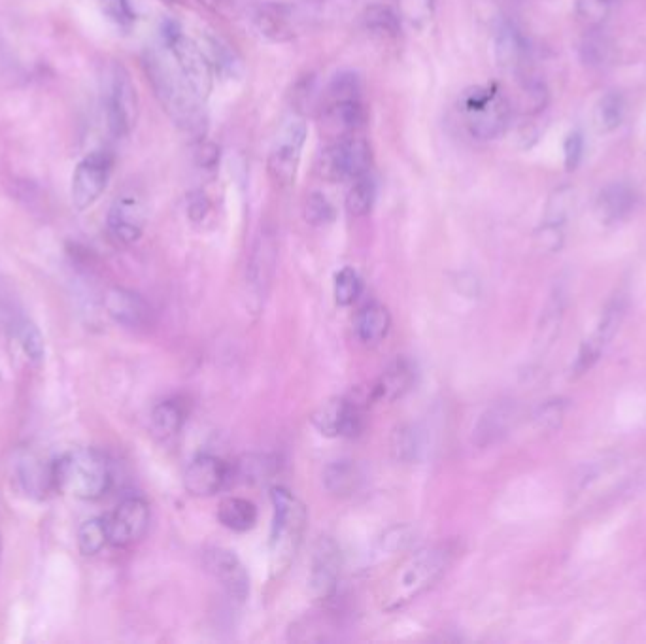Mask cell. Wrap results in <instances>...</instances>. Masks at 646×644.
<instances>
[{
	"instance_id": "f1b7e54d",
	"label": "cell",
	"mask_w": 646,
	"mask_h": 644,
	"mask_svg": "<svg viewBox=\"0 0 646 644\" xmlns=\"http://www.w3.org/2000/svg\"><path fill=\"white\" fill-rule=\"evenodd\" d=\"M624 99L620 93H607L603 95L595 106V125L601 133H612L622 125L624 119Z\"/></svg>"
},
{
	"instance_id": "4dcf8cb0",
	"label": "cell",
	"mask_w": 646,
	"mask_h": 644,
	"mask_svg": "<svg viewBox=\"0 0 646 644\" xmlns=\"http://www.w3.org/2000/svg\"><path fill=\"white\" fill-rule=\"evenodd\" d=\"M363 25L369 33L393 38L401 31V17L399 14H393L388 6L373 4L363 14Z\"/></svg>"
},
{
	"instance_id": "b9f144b4",
	"label": "cell",
	"mask_w": 646,
	"mask_h": 644,
	"mask_svg": "<svg viewBox=\"0 0 646 644\" xmlns=\"http://www.w3.org/2000/svg\"><path fill=\"white\" fill-rule=\"evenodd\" d=\"M614 0H577V16L588 27H599L611 12Z\"/></svg>"
},
{
	"instance_id": "1f68e13d",
	"label": "cell",
	"mask_w": 646,
	"mask_h": 644,
	"mask_svg": "<svg viewBox=\"0 0 646 644\" xmlns=\"http://www.w3.org/2000/svg\"><path fill=\"white\" fill-rule=\"evenodd\" d=\"M274 259H276V242L269 233L261 235L255 244L254 257H252V267L250 274L254 278L255 284H267L271 278L272 269H274Z\"/></svg>"
},
{
	"instance_id": "9a60e30c",
	"label": "cell",
	"mask_w": 646,
	"mask_h": 644,
	"mask_svg": "<svg viewBox=\"0 0 646 644\" xmlns=\"http://www.w3.org/2000/svg\"><path fill=\"white\" fill-rule=\"evenodd\" d=\"M206 571L220 582L221 588L235 601H244L250 594V577L237 556L223 548L204 552Z\"/></svg>"
},
{
	"instance_id": "7402d4cb",
	"label": "cell",
	"mask_w": 646,
	"mask_h": 644,
	"mask_svg": "<svg viewBox=\"0 0 646 644\" xmlns=\"http://www.w3.org/2000/svg\"><path fill=\"white\" fill-rule=\"evenodd\" d=\"M416 380V369L407 357H399L390 367L380 374L371 390L373 401H395L403 397Z\"/></svg>"
},
{
	"instance_id": "c3c4849f",
	"label": "cell",
	"mask_w": 646,
	"mask_h": 644,
	"mask_svg": "<svg viewBox=\"0 0 646 644\" xmlns=\"http://www.w3.org/2000/svg\"><path fill=\"white\" fill-rule=\"evenodd\" d=\"M295 104L299 108H312L314 106V80L308 78V80H303L299 87H297V93H295Z\"/></svg>"
},
{
	"instance_id": "44dd1931",
	"label": "cell",
	"mask_w": 646,
	"mask_h": 644,
	"mask_svg": "<svg viewBox=\"0 0 646 644\" xmlns=\"http://www.w3.org/2000/svg\"><path fill=\"white\" fill-rule=\"evenodd\" d=\"M104 308L116 322L125 327H142L150 322L152 308L135 291L110 289L104 297Z\"/></svg>"
},
{
	"instance_id": "ffe728a7",
	"label": "cell",
	"mask_w": 646,
	"mask_h": 644,
	"mask_svg": "<svg viewBox=\"0 0 646 644\" xmlns=\"http://www.w3.org/2000/svg\"><path fill=\"white\" fill-rule=\"evenodd\" d=\"M255 27L272 42H288L295 38L301 21L295 6L271 2L255 12Z\"/></svg>"
},
{
	"instance_id": "484cf974",
	"label": "cell",
	"mask_w": 646,
	"mask_h": 644,
	"mask_svg": "<svg viewBox=\"0 0 646 644\" xmlns=\"http://www.w3.org/2000/svg\"><path fill=\"white\" fill-rule=\"evenodd\" d=\"M218 518H220L221 526L227 527L231 531H237V533H244L255 526L257 509H255L254 503L248 499L229 497L221 503Z\"/></svg>"
},
{
	"instance_id": "7c38bea8",
	"label": "cell",
	"mask_w": 646,
	"mask_h": 644,
	"mask_svg": "<svg viewBox=\"0 0 646 644\" xmlns=\"http://www.w3.org/2000/svg\"><path fill=\"white\" fill-rule=\"evenodd\" d=\"M108 543L118 548H127L138 543L150 526V507L142 497H127L114 512L104 518Z\"/></svg>"
},
{
	"instance_id": "ee69618b",
	"label": "cell",
	"mask_w": 646,
	"mask_h": 644,
	"mask_svg": "<svg viewBox=\"0 0 646 644\" xmlns=\"http://www.w3.org/2000/svg\"><path fill=\"white\" fill-rule=\"evenodd\" d=\"M565 407H567V405H565V401H561V399L548 401V403H544L543 407L537 410V414H535V422L539 424L541 429L554 431V429H558L561 422H563Z\"/></svg>"
},
{
	"instance_id": "5b68a950",
	"label": "cell",
	"mask_w": 646,
	"mask_h": 644,
	"mask_svg": "<svg viewBox=\"0 0 646 644\" xmlns=\"http://www.w3.org/2000/svg\"><path fill=\"white\" fill-rule=\"evenodd\" d=\"M463 125L476 140H493L505 133L510 121L507 97L495 87H475L467 91L459 104Z\"/></svg>"
},
{
	"instance_id": "bcb514c9",
	"label": "cell",
	"mask_w": 646,
	"mask_h": 644,
	"mask_svg": "<svg viewBox=\"0 0 646 644\" xmlns=\"http://www.w3.org/2000/svg\"><path fill=\"white\" fill-rule=\"evenodd\" d=\"M393 452L397 454L399 459H412L414 452H416V439L412 435V431H408L405 427H401L395 435H393Z\"/></svg>"
},
{
	"instance_id": "f35d334b",
	"label": "cell",
	"mask_w": 646,
	"mask_h": 644,
	"mask_svg": "<svg viewBox=\"0 0 646 644\" xmlns=\"http://www.w3.org/2000/svg\"><path fill=\"white\" fill-rule=\"evenodd\" d=\"M361 293V278L354 269H342L335 276V301L337 305H352Z\"/></svg>"
},
{
	"instance_id": "6da1fadb",
	"label": "cell",
	"mask_w": 646,
	"mask_h": 644,
	"mask_svg": "<svg viewBox=\"0 0 646 644\" xmlns=\"http://www.w3.org/2000/svg\"><path fill=\"white\" fill-rule=\"evenodd\" d=\"M169 50V48H167ZM146 72L155 97L163 104L170 119L191 133L204 127L203 99L193 91L176 65L170 51H152L146 57Z\"/></svg>"
},
{
	"instance_id": "816d5d0a",
	"label": "cell",
	"mask_w": 646,
	"mask_h": 644,
	"mask_svg": "<svg viewBox=\"0 0 646 644\" xmlns=\"http://www.w3.org/2000/svg\"><path fill=\"white\" fill-rule=\"evenodd\" d=\"M165 2H169V4H184L186 0H165Z\"/></svg>"
},
{
	"instance_id": "f907efd6",
	"label": "cell",
	"mask_w": 646,
	"mask_h": 644,
	"mask_svg": "<svg viewBox=\"0 0 646 644\" xmlns=\"http://www.w3.org/2000/svg\"><path fill=\"white\" fill-rule=\"evenodd\" d=\"M199 4H203L204 8L212 12H223L229 6V0H199Z\"/></svg>"
},
{
	"instance_id": "30bf717a",
	"label": "cell",
	"mask_w": 646,
	"mask_h": 644,
	"mask_svg": "<svg viewBox=\"0 0 646 644\" xmlns=\"http://www.w3.org/2000/svg\"><path fill=\"white\" fill-rule=\"evenodd\" d=\"M114 159L108 152H91L78 163L72 174V204L78 210H87L101 199L112 176Z\"/></svg>"
},
{
	"instance_id": "d590c367",
	"label": "cell",
	"mask_w": 646,
	"mask_h": 644,
	"mask_svg": "<svg viewBox=\"0 0 646 644\" xmlns=\"http://www.w3.org/2000/svg\"><path fill=\"white\" fill-rule=\"evenodd\" d=\"M356 467L350 461H337L327 467L325 471V484L327 488L337 495L352 492L356 488Z\"/></svg>"
},
{
	"instance_id": "836d02e7",
	"label": "cell",
	"mask_w": 646,
	"mask_h": 644,
	"mask_svg": "<svg viewBox=\"0 0 646 644\" xmlns=\"http://www.w3.org/2000/svg\"><path fill=\"white\" fill-rule=\"evenodd\" d=\"M108 544L106 522L102 518L87 520L78 531V546L84 556H95Z\"/></svg>"
},
{
	"instance_id": "8d00e7d4",
	"label": "cell",
	"mask_w": 646,
	"mask_h": 644,
	"mask_svg": "<svg viewBox=\"0 0 646 644\" xmlns=\"http://www.w3.org/2000/svg\"><path fill=\"white\" fill-rule=\"evenodd\" d=\"M399 17L414 29L425 27L433 12H435V0H397Z\"/></svg>"
},
{
	"instance_id": "ab89813d",
	"label": "cell",
	"mask_w": 646,
	"mask_h": 644,
	"mask_svg": "<svg viewBox=\"0 0 646 644\" xmlns=\"http://www.w3.org/2000/svg\"><path fill=\"white\" fill-rule=\"evenodd\" d=\"M335 218V208L333 204L329 203V199L322 195V193H310L306 197L305 203V220L310 225L322 227L331 223Z\"/></svg>"
},
{
	"instance_id": "681fc988",
	"label": "cell",
	"mask_w": 646,
	"mask_h": 644,
	"mask_svg": "<svg viewBox=\"0 0 646 644\" xmlns=\"http://www.w3.org/2000/svg\"><path fill=\"white\" fill-rule=\"evenodd\" d=\"M210 204H208V199L204 197L203 193H195L189 201V214L193 220H203L208 212Z\"/></svg>"
},
{
	"instance_id": "7bdbcfd3",
	"label": "cell",
	"mask_w": 646,
	"mask_h": 644,
	"mask_svg": "<svg viewBox=\"0 0 646 644\" xmlns=\"http://www.w3.org/2000/svg\"><path fill=\"white\" fill-rule=\"evenodd\" d=\"M102 12L118 27H129L135 21V12L129 0H101Z\"/></svg>"
},
{
	"instance_id": "74e56055",
	"label": "cell",
	"mask_w": 646,
	"mask_h": 644,
	"mask_svg": "<svg viewBox=\"0 0 646 644\" xmlns=\"http://www.w3.org/2000/svg\"><path fill=\"white\" fill-rule=\"evenodd\" d=\"M16 337L25 352V356L29 357L34 363H40L44 356H46V346H44V337L38 331V327L34 323L23 322L17 323Z\"/></svg>"
},
{
	"instance_id": "83f0119b",
	"label": "cell",
	"mask_w": 646,
	"mask_h": 644,
	"mask_svg": "<svg viewBox=\"0 0 646 644\" xmlns=\"http://www.w3.org/2000/svg\"><path fill=\"white\" fill-rule=\"evenodd\" d=\"M565 303H567V293L561 288L552 291L548 303L544 306L541 323H539V335H537V346H550L558 331H560L563 312H565Z\"/></svg>"
},
{
	"instance_id": "cb8c5ba5",
	"label": "cell",
	"mask_w": 646,
	"mask_h": 644,
	"mask_svg": "<svg viewBox=\"0 0 646 644\" xmlns=\"http://www.w3.org/2000/svg\"><path fill=\"white\" fill-rule=\"evenodd\" d=\"M516 418V405L514 403H499L490 408L476 425L475 437L480 446H488L509 433L510 427Z\"/></svg>"
},
{
	"instance_id": "ba28073f",
	"label": "cell",
	"mask_w": 646,
	"mask_h": 644,
	"mask_svg": "<svg viewBox=\"0 0 646 644\" xmlns=\"http://www.w3.org/2000/svg\"><path fill=\"white\" fill-rule=\"evenodd\" d=\"M305 142L306 125L303 119H291L280 129L267 161V172L276 186L288 187L295 182Z\"/></svg>"
},
{
	"instance_id": "f6af8a7d",
	"label": "cell",
	"mask_w": 646,
	"mask_h": 644,
	"mask_svg": "<svg viewBox=\"0 0 646 644\" xmlns=\"http://www.w3.org/2000/svg\"><path fill=\"white\" fill-rule=\"evenodd\" d=\"M582 153H584V138L578 133L573 131L569 133L565 142H563V159H565V169L575 170L580 161H582Z\"/></svg>"
},
{
	"instance_id": "277c9868",
	"label": "cell",
	"mask_w": 646,
	"mask_h": 644,
	"mask_svg": "<svg viewBox=\"0 0 646 644\" xmlns=\"http://www.w3.org/2000/svg\"><path fill=\"white\" fill-rule=\"evenodd\" d=\"M448 567V554L439 548L422 550L405 561L384 584L382 605L386 611L405 607L412 599L429 590Z\"/></svg>"
},
{
	"instance_id": "ac0fdd59",
	"label": "cell",
	"mask_w": 646,
	"mask_h": 644,
	"mask_svg": "<svg viewBox=\"0 0 646 644\" xmlns=\"http://www.w3.org/2000/svg\"><path fill=\"white\" fill-rule=\"evenodd\" d=\"M231 469L225 461L214 456H199L193 459L187 467L186 482L187 492L195 497H210L220 492L229 480Z\"/></svg>"
},
{
	"instance_id": "4316f807",
	"label": "cell",
	"mask_w": 646,
	"mask_h": 644,
	"mask_svg": "<svg viewBox=\"0 0 646 644\" xmlns=\"http://www.w3.org/2000/svg\"><path fill=\"white\" fill-rule=\"evenodd\" d=\"M186 422V408L176 399H169L153 408L152 427L157 437L170 439L180 433Z\"/></svg>"
},
{
	"instance_id": "d6986e66",
	"label": "cell",
	"mask_w": 646,
	"mask_h": 644,
	"mask_svg": "<svg viewBox=\"0 0 646 644\" xmlns=\"http://www.w3.org/2000/svg\"><path fill=\"white\" fill-rule=\"evenodd\" d=\"M639 204L635 187L626 182H612L603 187L595 199V214L605 225L628 220Z\"/></svg>"
},
{
	"instance_id": "9c48e42d",
	"label": "cell",
	"mask_w": 646,
	"mask_h": 644,
	"mask_svg": "<svg viewBox=\"0 0 646 644\" xmlns=\"http://www.w3.org/2000/svg\"><path fill=\"white\" fill-rule=\"evenodd\" d=\"M167 46L193 91L206 101L214 87V68L204 48L193 38L172 29L167 33Z\"/></svg>"
},
{
	"instance_id": "e575fe53",
	"label": "cell",
	"mask_w": 646,
	"mask_h": 644,
	"mask_svg": "<svg viewBox=\"0 0 646 644\" xmlns=\"http://www.w3.org/2000/svg\"><path fill=\"white\" fill-rule=\"evenodd\" d=\"M573 206V193L567 187L556 189L554 195L548 199L546 210H544V227H554L561 229L565 220L569 218Z\"/></svg>"
},
{
	"instance_id": "60d3db41",
	"label": "cell",
	"mask_w": 646,
	"mask_h": 644,
	"mask_svg": "<svg viewBox=\"0 0 646 644\" xmlns=\"http://www.w3.org/2000/svg\"><path fill=\"white\" fill-rule=\"evenodd\" d=\"M274 461L269 456H248L238 465V475L246 482H265L274 473Z\"/></svg>"
},
{
	"instance_id": "7a4b0ae2",
	"label": "cell",
	"mask_w": 646,
	"mask_h": 644,
	"mask_svg": "<svg viewBox=\"0 0 646 644\" xmlns=\"http://www.w3.org/2000/svg\"><path fill=\"white\" fill-rule=\"evenodd\" d=\"M51 482L76 499L95 501L110 490L112 471L102 452L95 448H78L53 465Z\"/></svg>"
},
{
	"instance_id": "7dc6e473",
	"label": "cell",
	"mask_w": 646,
	"mask_h": 644,
	"mask_svg": "<svg viewBox=\"0 0 646 644\" xmlns=\"http://www.w3.org/2000/svg\"><path fill=\"white\" fill-rule=\"evenodd\" d=\"M197 163L203 169H214L220 163V148L216 144H212V142H206L197 152Z\"/></svg>"
},
{
	"instance_id": "e0dca14e",
	"label": "cell",
	"mask_w": 646,
	"mask_h": 644,
	"mask_svg": "<svg viewBox=\"0 0 646 644\" xmlns=\"http://www.w3.org/2000/svg\"><path fill=\"white\" fill-rule=\"evenodd\" d=\"M340 548L331 539L322 537L312 556V571H310V590L320 599H327L337 590L340 577Z\"/></svg>"
},
{
	"instance_id": "5bb4252c",
	"label": "cell",
	"mask_w": 646,
	"mask_h": 644,
	"mask_svg": "<svg viewBox=\"0 0 646 644\" xmlns=\"http://www.w3.org/2000/svg\"><path fill=\"white\" fill-rule=\"evenodd\" d=\"M367 121H369V112L361 99L325 102L318 116L320 131L331 142L359 135V131L367 125Z\"/></svg>"
},
{
	"instance_id": "52a82bcc",
	"label": "cell",
	"mask_w": 646,
	"mask_h": 644,
	"mask_svg": "<svg viewBox=\"0 0 646 644\" xmlns=\"http://www.w3.org/2000/svg\"><path fill=\"white\" fill-rule=\"evenodd\" d=\"M104 108L112 135L123 138L133 133L138 121V95L129 70L119 63L108 72Z\"/></svg>"
},
{
	"instance_id": "8992f818",
	"label": "cell",
	"mask_w": 646,
	"mask_h": 644,
	"mask_svg": "<svg viewBox=\"0 0 646 644\" xmlns=\"http://www.w3.org/2000/svg\"><path fill=\"white\" fill-rule=\"evenodd\" d=\"M371 163V146L359 136H350L344 140H335L327 148H323L316 157L314 172L323 182H354L359 176L369 174Z\"/></svg>"
},
{
	"instance_id": "3957f363",
	"label": "cell",
	"mask_w": 646,
	"mask_h": 644,
	"mask_svg": "<svg viewBox=\"0 0 646 644\" xmlns=\"http://www.w3.org/2000/svg\"><path fill=\"white\" fill-rule=\"evenodd\" d=\"M274 522L269 544V567L272 577H282L295 560L306 529L305 505L288 490H272Z\"/></svg>"
},
{
	"instance_id": "2e32d148",
	"label": "cell",
	"mask_w": 646,
	"mask_h": 644,
	"mask_svg": "<svg viewBox=\"0 0 646 644\" xmlns=\"http://www.w3.org/2000/svg\"><path fill=\"white\" fill-rule=\"evenodd\" d=\"M146 204L135 193H123L110 206L108 231L121 244H133L144 233Z\"/></svg>"
},
{
	"instance_id": "603a6c76",
	"label": "cell",
	"mask_w": 646,
	"mask_h": 644,
	"mask_svg": "<svg viewBox=\"0 0 646 644\" xmlns=\"http://www.w3.org/2000/svg\"><path fill=\"white\" fill-rule=\"evenodd\" d=\"M493 46H495V59L499 67L518 70L524 65L527 55L526 40L512 23L505 21L497 27Z\"/></svg>"
},
{
	"instance_id": "d4e9b609",
	"label": "cell",
	"mask_w": 646,
	"mask_h": 644,
	"mask_svg": "<svg viewBox=\"0 0 646 644\" xmlns=\"http://www.w3.org/2000/svg\"><path fill=\"white\" fill-rule=\"evenodd\" d=\"M391 318L388 308L382 305L365 306L357 316V335L365 344H378L390 331Z\"/></svg>"
},
{
	"instance_id": "d6a6232c",
	"label": "cell",
	"mask_w": 646,
	"mask_h": 644,
	"mask_svg": "<svg viewBox=\"0 0 646 644\" xmlns=\"http://www.w3.org/2000/svg\"><path fill=\"white\" fill-rule=\"evenodd\" d=\"M363 93V82L356 72H339L327 85V102L357 101Z\"/></svg>"
},
{
	"instance_id": "4fadbf2b",
	"label": "cell",
	"mask_w": 646,
	"mask_h": 644,
	"mask_svg": "<svg viewBox=\"0 0 646 644\" xmlns=\"http://www.w3.org/2000/svg\"><path fill=\"white\" fill-rule=\"evenodd\" d=\"M363 408L352 399H329L312 416V424L323 437H356L363 429Z\"/></svg>"
},
{
	"instance_id": "f546056e",
	"label": "cell",
	"mask_w": 646,
	"mask_h": 644,
	"mask_svg": "<svg viewBox=\"0 0 646 644\" xmlns=\"http://www.w3.org/2000/svg\"><path fill=\"white\" fill-rule=\"evenodd\" d=\"M374 199H376V184L373 178L369 174L359 176L348 189L346 210L356 218L367 216L373 210Z\"/></svg>"
},
{
	"instance_id": "8fae6325",
	"label": "cell",
	"mask_w": 646,
	"mask_h": 644,
	"mask_svg": "<svg viewBox=\"0 0 646 644\" xmlns=\"http://www.w3.org/2000/svg\"><path fill=\"white\" fill-rule=\"evenodd\" d=\"M626 310H628V303L624 297H614L611 303L605 306L599 322L595 325L594 333L580 344V350L573 365L575 376L588 373L599 361V357L603 356L611 340L620 331V325L626 318Z\"/></svg>"
}]
</instances>
